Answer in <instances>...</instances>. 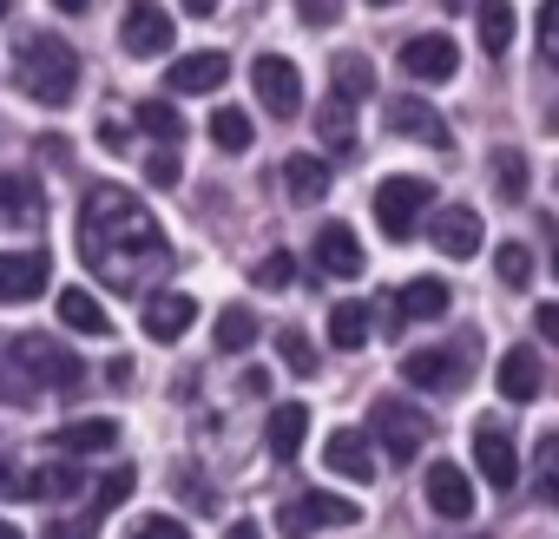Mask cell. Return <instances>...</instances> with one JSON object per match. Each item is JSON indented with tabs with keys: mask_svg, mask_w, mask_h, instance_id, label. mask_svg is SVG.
Listing matches in <instances>:
<instances>
[{
	"mask_svg": "<svg viewBox=\"0 0 559 539\" xmlns=\"http://www.w3.org/2000/svg\"><path fill=\"white\" fill-rule=\"evenodd\" d=\"M80 256L112 290H139L171 270V243L126 184H93L80 197Z\"/></svg>",
	"mask_w": 559,
	"mask_h": 539,
	"instance_id": "obj_1",
	"label": "cell"
},
{
	"mask_svg": "<svg viewBox=\"0 0 559 539\" xmlns=\"http://www.w3.org/2000/svg\"><path fill=\"white\" fill-rule=\"evenodd\" d=\"M73 86H80V53L60 34H34L21 47V93L40 99V106H67Z\"/></svg>",
	"mask_w": 559,
	"mask_h": 539,
	"instance_id": "obj_2",
	"label": "cell"
},
{
	"mask_svg": "<svg viewBox=\"0 0 559 539\" xmlns=\"http://www.w3.org/2000/svg\"><path fill=\"white\" fill-rule=\"evenodd\" d=\"M428 204H435V184L428 178H382L376 184V224H382V237L408 243L421 230V211Z\"/></svg>",
	"mask_w": 559,
	"mask_h": 539,
	"instance_id": "obj_3",
	"label": "cell"
},
{
	"mask_svg": "<svg viewBox=\"0 0 559 539\" xmlns=\"http://www.w3.org/2000/svg\"><path fill=\"white\" fill-rule=\"evenodd\" d=\"M276 526H284L290 539H310V532H323V526H362V506H356V500H343V493H323V487H310V493L284 500Z\"/></svg>",
	"mask_w": 559,
	"mask_h": 539,
	"instance_id": "obj_4",
	"label": "cell"
},
{
	"mask_svg": "<svg viewBox=\"0 0 559 539\" xmlns=\"http://www.w3.org/2000/svg\"><path fill=\"white\" fill-rule=\"evenodd\" d=\"M369 434H376L395 460H415V454L428 447V434H435V428H428V415H421V408H408L402 395H382V402L369 408Z\"/></svg>",
	"mask_w": 559,
	"mask_h": 539,
	"instance_id": "obj_5",
	"label": "cell"
},
{
	"mask_svg": "<svg viewBox=\"0 0 559 539\" xmlns=\"http://www.w3.org/2000/svg\"><path fill=\"white\" fill-rule=\"evenodd\" d=\"M8 349H14V362H21L27 375H40V395H73V388H80V375H86V369L53 343V336H14Z\"/></svg>",
	"mask_w": 559,
	"mask_h": 539,
	"instance_id": "obj_6",
	"label": "cell"
},
{
	"mask_svg": "<svg viewBox=\"0 0 559 539\" xmlns=\"http://www.w3.org/2000/svg\"><path fill=\"white\" fill-rule=\"evenodd\" d=\"M250 86H257L263 112H276V119H297V112H304V73H297V60H284V53L250 60Z\"/></svg>",
	"mask_w": 559,
	"mask_h": 539,
	"instance_id": "obj_7",
	"label": "cell"
},
{
	"mask_svg": "<svg viewBox=\"0 0 559 539\" xmlns=\"http://www.w3.org/2000/svg\"><path fill=\"white\" fill-rule=\"evenodd\" d=\"M119 40H126V53L132 60H158V53H171V14L158 8V0H132L126 8V21H119Z\"/></svg>",
	"mask_w": 559,
	"mask_h": 539,
	"instance_id": "obj_8",
	"label": "cell"
},
{
	"mask_svg": "<svg viewBox=\"0 0 559 539\" xmlns=\"http://www.w3.org/2000/svg\"><path fill=\"white\" fill-rule=\"evenodd\" d=\"M474 467H480V480L500 487V493L520 480V454H513V434H507L500 421H480V428H474Z\"/></svg>",
	"mask_w": 559,
	"mask_h": 539,
	"instance_id": "obj_9",
	"label": "cell"
},
{
	"mask_svg": "<svg viewBox=\"0 0 559 539\" xmlns=\"http://www.w3.org/2000/svg\"><path fill=\"white\" fill-rule=\"evenodd\" d=\"M317 270H323V277H343V284H356L362 270H369V256H362V237H356L349 224H323V230H317Z\"/></svg>",
	"mask_w": 559,
	"mask_h": 539,
	"instance_id": "obj_10",
	"label": "cell"
},
{
	"mask_svg": "<svg viewBox=\"0 0 559 539\" xmlns=\"http://www.w3.org/2000/svg\"><path fill=\"white\" fill-rule=\"evenodd\" d=\"M454 67H461V53H454V40H448V34H415V40L402 47V73H408V80H421V86L454 80Z\"/></svg>",
	"mask_w": 559,
	"mask_h": 539,
	"instance_id": "obj_11",
	"label": "cell"
},
{
	"mask_svg": "<svg viewBox=\"0 0 559 539\" xmlns=\"http://www.w3.org/2000/svg\"><path fill=\"white\" fill-rule=\"evenodd\" d=\"M402 382L421 388V395H454L467 375H461V356L454 349H415V356H402Z\"/></svg>",
	"mask_w": 559,
	"mask_h": 539,
	"instance_id": "obj_12",
	"label": "cell"
},
{
	"mask_svg": "<svg viewBox=\"0 0 559 539\" xmlns=\"http://www.w3.org/2000/svg\"><path fill=\"white\" fill-rule=\"evenodd\" d=\"M323 460H330L336 480H376V434L369 428H336Z\"/></svg>",
	"mask_w": 559,
	"mask_h": 539,
	"instance_id": "obj_13",
	"label": "cell"
},
{
	"mask_svg": "<svg viewBox=\"0 0 559 539\" xmlns=\"http://www.w3.org/2000/svg\"><path fill=\"white\" fill-rule=\"evenodd\" d=\"M421 493H428V506H435L441 519H467V513H474V480H467V467H454V460H435L428 480H421Z\"/></svg>",
	"mask_w": 559,
	"mask_h": 539,
	"instance_id": "obj_14",
	"label": "cell"
},
{
	"mask_svg": "<svg viewBox=\"0 0 559 539\" xmlns=\"http://www.w3.org/2000/svg\"><path fill=\"white\" fill-rule=\"evenodd\" d=\"M47 256L40 250H8L0 256V303H34L40 290H47Z\"/></svg>",
	"mask_w": 559,
	"mask_h": 539,
	"instance_id": "obj_15",
	"label": "cell"
},
{
	"mask_svg": "<svg viewBox=\"0 0 559 539\" xmlns=\"http://www.w3.org/2000/svg\"><path fill=\"white\" fill-rule=\"evenodd\" d=\"M389 132L408 139V145H428V152L448 145V119H441L428 99H395V106H389Z\"/></svg>",
	"mask_w": 559,
	"mask_h": 539,
	"instance_id": "obj_16",
	"label": "cell"
},
{
	"mask_svg": "<svg viewBox=\"0 0 559 539\" xmlns=\"http://www.w3.org/2000/svg\"><path fill=\"white\" fill-rule=\"evenodd\" d=\"M428 237H435V250L441 256H474L480 250V211L474 204H448V211H435V224H428Z\"/></svg>",
	"mask_w": 559,
	"mask_h": 539,
	"instance_id": "obj_17",
	"label": "cell"
},
{
	"mask_svg": "<svg viewBox=\"0 0 559 539\" xmlns=\"http://www.w3.org/2000/svg\"><path fill=\"white\" fill-rule=\"evenodd\" d=\"M395 330H408V323H441L448 316V284L441 277H415V284H402L395 290Z\"/></svg>",
	"mask_w": 559,
	"mask_h": 539,
	"instance_id": "obj_18",
	"label": "cell"
},
{
	"mask_svg": "<svg viewBox=\"0 0 559 539\" xmlns=\"http://www.w3.org/2000/svg\"><path fill=\"white\" fill-rule=\"evenodd\" d=\"M171 93H217L224 80H230V60L217 53V47H198L191 60H171Z\"/></svg>",
	"mask_w": 559,
	"mask_h": 539,
	"instance_id": "obj_19",
	"label": "cell"
},
{
	"mask_svg": "<svg viewBox=\"0 0 559 539\" xmlns=\"http://www.w3.org/2000/svg\"><path fill=\"white\" fill-rule=\"evenodd\" d=\"M263 441H270V454H276V460H297V454H304V441H310V408H304V402H276V408H270Z\"/></svg>",
	"mask_w": 559,
	"mask_h": 539,
	"instance_id": "obj_20",
	"label": "cell"
},
{
	"mask_svg": "<svg viewBox=\"0 0 559 539\" xmlns=\"http://www.w3.org/2000/svg\"><path fill=\"white\" fill-rule=\"evenodd\" d=\"M191 323H198V303H191L185 290H165V297L145 303V336H152V343H178Z\"/></svg>",
	"mask_w": 559,
	"mask_h": 539,
	"instance_id": "obj_21",
	"label": "cell"
},
{
	"mask_svg": "<svg viewBox=\"0 0 559 539\" xmlns=\"http://www.w3.org/2000/svg\"><path fill=\"white\" fill-rule=\"evenodd\" d=\"M284 191H290L297 204H323V197H330V165H323L317 152H290V158H284Z\"/></svg>",
	"mask_w": 559,
	"mask_h": 539,
	"instance_id": "obj_22",
	"label": "cell"
},
{
	"mask_svg": "<svg viewBox=\"0 0 559 539\" xmlns=\"http://www.w3.org/2000/svg\"><path fill=\"white\" fill-rule=\"evenodd\" d=\"M493 388H500L507 402H533V395H539V356H533V349H507L500 369H493Z\"/></svg>",
	"mask_w": 559,
	"mask_h": 539,
	"instance_id": "obj_23",
	"label": "cell"
},
{
	"mask_svg": "<svg viewBox=\"0 0 559 539\" xmlns=\"http://www.w3.org/2000/svg\"><path fill=\"white\" fill-rule=\"evenodd\" d=\"M60 323L73 336H112V316H106V303L93 290H60Z\"/></svg>",
	"mask_w": 559,
	"mask_h": 539,
	"instance_id": "obj_24",
	"label": "cell"
},
{
	"mask_svg": "<svg viewBox=\"0 0 559 539\" xmlns=\"http://www.w3.org/2000/svg\"><path fill=\"white\" fill-rule=\"evenodd\" d=\"M60 447L67 454H106V447H119V421L112 415H80V421L60 428Z\"/></svg>",
	"mask_w": 559,
	"mask_h": 539,
	"instance_id": "obj_25",
	"label": "cell"
},
{
	"mask_svg": "<svg viewBox=\"0 0 559 539\" xmlns=\"http://www.w3.org/2000/svg\"><path fill=\"white\" fill-rule=\"evenodd\" d=\"M310 119H317V132H323L330 152H356V112H349V99H323Z\"/></svg>",
	"mask_w": 559,
	"mask_h": 539,
	"instance_id": "obj_26",
	"label": "cell"
},
{
	"mask_svg": "<svg viewBox=\"0 0 559 539\" xmlns=\"http://www.w3.org/2000/svg\"><path fill=\"white\" fill-rule=\"evenodd\" d=\"M474 14H480V47H487L493 60H507V47H513V27H520V21H513V8H507V0H480Z\"/></svg>",
	"mask_w": 559,
	"mask_h": 539,
	"instance_id": "obj_27",
	"label": "cell"
},
{
	"mask_svg": "<svg viewBox=\"0 0 559 539\" xmlns=\"http://www.w3.org/2000/svg\"><path fill=\"white\" fill-rule=\"evenodd\" d=\"M40 217V184L34 178H0V224H34Z\"/></svg>",
	"mask_w": 559,
	"mask_h": 539,
	"instance_id": "obj_28",
	"label": "cell"
},
{
	"mask_svg": "<svg viewBox=\"0 0 559 539\" xmlns=\"http://www.w3.org/2000/svg\"><path fill=\"white\" fill-rule=\"evenodd\" d=\"M330 343H336L343 356L369 349V310H362V303H336V310H330Z\"/></svg>",
	"mask_w": 559,
	"mask_h": 539,
	"instance_id": "obj_29",
	"label": "cell"
},
{
	"mask_svg": "<svg viewBox=\"0 0 559 539\" xmlns=\"http://www.w3.org/2000/svg\"><path fill=\"white\" fill-rule=\"evenodd\" d=\"M330 80H336V99H349V106L376 93V67H369L362 53H343V60L330 67Z\"/></svg>",
	"mask_w": 559,
	"mask_h": 539,
	"instance_id": "obj_30",
	"label": "cell"
},
{
	"mask_svg": "<svg viewBox=\"0 0 559 539\" xmlns=\"http://www.w3.org/2000/svg\"><path fill=\"white\" fill-rule=\"evenodd\" d=\"M257 330H263V323H257V316H250L243 303H230V310L217 316V330H211V343H217L224 356H237V349H250V343H257Z\"/></svg>",
	"mask_w": 559,
	"mask_h": 539,
	"instance_id": "obj_31",
	"label": "cell"
},
{
	"mask_svg": "<svg viewBox=\"0 0 559 539\" xmlns=\"http://www.w3.org/2000/svg\"><path fill=\"white\" fill-rule=\"evenodd\" d=\"M80 487H86V474H80V467H67V460L34 467V480H27V493H40V500H73Z\"/></svg>",
	"mask_w": 559,
	"mask_h": 539,
	"instance_id": "obj_32",
	"label": "cell"
},
{
	"mask_svg": "<svg viewBox=\"0 0 559 539\" xmlns=\"http://www.w3.org/2000/svg\"><path fill=\"white\" fill-rule=\"evenodd\" d=\"M493 277H500L507 290H526V284H533V250H526V243H500V250H493Z\"/></svg>",
	"mask_w": 559,
	"mask_h": 539,
	"instance_id": "obj_33",
	"label": "cell"
},
{
	"mask_svg": "<svg viewBox=\"0 0 559 539\" xmlns=\"http://www.w3.org/2000/svg\"><path fill=\"white\" fill-rule=\"evenodd\" d=\"M139 132H152L158 145H178V139H185V119L171 112V99H145V106H139Z\"/></svg>",
	"mask_w": 559,
	"mask_h": 539,
	"instance_id": "obj_34",
	"label": "cell"
},
{
	"mask_svg": "<svg viewBox=\"0 0 559 539\" xmlns=\"http://www.w3.org/2000/svg\"><path fill=\"white\" fill-rule=\"evenodd\" d=\"M211 139H217V152H250L257 145V125L243 112H211Z\"/></svg>",
	"mask_w": 559,
	"mask_h": 539,
	"instance_id": "obj_35",
	"label": "cell"
},
{
	"mask_svg": "<svg viewBox=\"0 0 559 539\" xmlns=\"http://www.w3.org/2000/svg\"><path fill=\"white\" fill-rule=\"evenodd\" d=\"M533 480H539V500L559 506V434L539 441V454H533Z\"/></svg>",
	"mask_w": 559,
	"mask_h": 539,
	"instance_id": "obj_36",
	"label": "cell"
},
{
	"mask_svg": "<svg viewBox=\"0 0 559 539\" xmlns=\"http://www.w3.org/2000/svg\"><path fill=\"white\" fill-rule=\"evenodd\" d=\"M276 356H284L297 375H317V343H310L304 330H284V336H276Z\"/></svg>",
	"mask_w": 559,
	"mask_h": 539,
	"instance_id": "obj_37",
	"label": "cell"
},
{
	"mask_svg": "<svg viewBox=\"0 0 559 539\" xmlns=\"http://www.w3.org/2000/svg\"><path fill=\"white\" fill-rule=\"evenodd\" d=\"M290 270H297V263H290V250H270V256L250 270V277H257V290H290Z\"/></svg>",
	"mask_w": 559,
	"mask_h": 539,
	"instance_id": "obj_38",
	"label": "cell"
},
{
	"mask_svg": "<svg viewBox=\"0 0 559 539\" xmlns=\"http://www.w3.org/2000/svg\"><path fill=\"white\" fill-rule=\"evenodd\" d=\"M493 184H500V197H526V158L520 152H500L493 158Z\"/></svg>",
	"mask_w": 559,
	"mask_h": 539,
	"instance_id": "obj_39",
	"label": "cell"
},
{
	"mask_svg": "<svg viewBox=\"0 0 559 539\" xmlns=\"http://www.w3.org/2000/svg\"><path fill=\"white\" fill-rule=\"evenodd\" d=\"M132 539H191V526L171 519V513H145V519L132 526Z\"/></svg>",
	"mask_w": 559,
	"mask_h": 539,
	"instance_id": "obj_40",
	"label": "cell"
},
{
	"mask_svg": "<svg viewBox=\"0 0 559 539\" xmlns=\"http://www.w3.org/2000/svg\"><path fill=\"white\" fill-rule=\"evenodd\" d=\"M539 53H546V67H559V0H546V8H539Z\"/></svg>",
	"mask_w": 559,
	"mask_h": 539,
	"instance_id": "obj_41",
	"label": "cell"
},
{
	"mask_svg": "<svg viewBox=\"0 0 559 539\" xmlns=\"http://www.w3.org/2000/svg\"><path fill=\"white\" fill-rule=\"evenodd\" d=\"M126 493H132V474L119 467V474H106V480H99V500H93V513H112Z\"/></svg>",
	"mask_w": 559,
	"mask_h": 539,
	"instance_id": "obj_42",
	"label": "cell"
},
{
	"mask_svg": "<svg viewBox=\"0 0 559 539\" xmlns=\"http://www.w3.org/2000/svg\"><path fill=\"white\" fill-rule=\"evenodd\" d=\"M145 178H152L158 191H171V184H178V158H171V152H152V158H145Z\"/></svg>",
	"mask_w": 559,
	"mask_h": 539,
	"instance_id": "obj_43",
	"label": "cell"
},
{
	"mask_svg": "<svg viewBox=\"0 0 559 539\" xmlns=\"http://www.w3.org/2000/svg\"><path fill=\"white\" fill-rule=\"evenodd\" d=\"M533 330H539V343H559V303H539L533 310Z\"/></svg>",
	"mask_w": 559,
	"mask_h": 539,
	"instance_id": "obj_44",
	"label": "cell"
},
{
	"mask_svg": "<svg viewBox=\"0 0 559 539\" xmlns=\"http://www.w3.org/2000/svg\"><path fill=\"white\" fill-rule=\"evenodd\" d=\"M304 21H310V27H330V21H336V0H304Z\"/></svg>",
	"mask_w": 559,
	"mask_h": 539,
	"instance_id": "obj_45",
	"label": "cell"
},
{
	"mask_svg": "<svg viewBox=\"0 0 559 539\" xmlns=\"http://www.w3.org/2000/svg\"><path fill=\"white\" fill-rule=\"evenodd\" d=\"M53 8H60V14H86V8H93V0H53Z\"/></svg>",
	"mask_w": 559,
	"mask_h": 539,
	"instance_id": "obj_46",
	"label": "cell"
},
{
	"mask_svg": "<svg viewBox=\"0 0 559 539\" xmlns=\"http://www.w3.org/2000/svg\"><path fill=\"white\" fill-rule=\"evenodd\" d=\"M224 539H257V526H250V519H243V526H230V532H224Z\"/></svg>",
	"mask_w": 559,
	"mask_h": 539,
	"instance_id": "obj_47",
	"label": "cell"
},
{
	"mask_svg": "<svg viewBox=\"0 0 559 539\" xmlns=\"http://www.w3.org/2000/svg\"><path fill=\"white\" fill-rule=\"evenodd\" d=\"M185 8H191V14H217V0H185Z\"/></svg>",
	"mask_w": 559,
	"mask_h": 539,
	"instance_id": "obj_48",
	"label": "cell"
},
{
	"mask_svg": "<svg viewBox=\"0 0 559 539\" xmlns=\"http://www.w3.org/2000/svg\"><path fill=\"white\" fill-rule=\"evenodd\" d=\"M0 539H21V526H14V519H0Z\"/></svg>",
	"mask_w": 559,
	"mask_h": 539,
	"instance_id": "obj_49",
	"label": "cell"
},
{
	"mask_svg": "<svg viewBox=\"0 0 559 539\" xmlns=\"http://www.w3.org/2000/svg\"><path fill=\"white\" fill-rule=\"evenodd\" d=\"M441 8H448V14H454V8H480V0H441Z\"/></svg>",
	"mask_w": 559,
	"mask_h": 539,
	"instance_id": "obj_50",
	"label": "cell"
},
{
	"mask_svg": "<svg viewBox=\"0 0 559 539\" xmlns=\"http://www.w3.org/2000/svg\"><path fill=\"white\" fill-rule=\"evenodd\" d=\"M369 8H395V0H369Z\"/></svg>",
	"mask_w": 559,
	"mask_h": 539,
	"instance_id": "obj_51",
	"label": "cell"
},
{
	"mask_svg": "<svg viewBox=\"0 0 559 539\" xmlns=\"http://www.w3.org/2000/svg\"><path fill=\"white\" fill-rule=\"evenodd\" d=\"M0 14H8V0H0Z\"/></svg>",
	"mask_w": 559,
	"mask_h": 539,
	"instance_id": "obj_52",
	"label": "cell"
},
{
	"mask_svg": "<svg viewBox=\"0 0 559 539\" xmlns=\"http://www.w3.org/2000/svg\"><path fill=\"white\" fill-rule=\"evenodd\" d=\"M552 270H559V263H552Z\"/></svg>",
	"mask_w": 559,
	"mask_h": 539,
	"instance_id": "obj_53",
	"label": "cell"
}]
</instances>
